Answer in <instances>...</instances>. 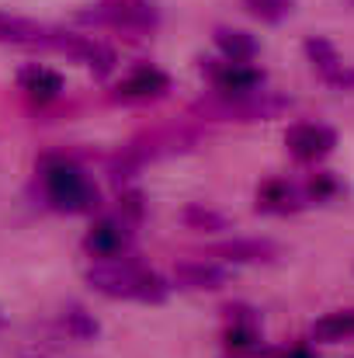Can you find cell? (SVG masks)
Instances as JSON below:
<instances>
[{
	"mask_svg": "<svg viewBox=\"0 0 354 358\" xmlns=\"http://www.w3.org/2000/svg\"><path fill=\"white\" fill-rule=\"evenodd\" d=\"M38 192L49 209L66 216H87L101 206V192L84 164L66 153H45L38 160Z\"/></svg>",
	"mask_w": 354,
	"mask_h": 358,
	"instance_id": "obj_1",
	"label": "cell"
},
{
	"mask_svg": "<svg viewBox=\"0 0 354 358\" xmlns=\"http://www.w3.org/2000/svg\"><path fill=\"white\" fill-rule=\"evenodd\" d=\"M292 98L278 91H243V94H223V91H205L198 101L188 105V112L202 122H274L285 112H292Z\"/></svg>",
	"mask_w": 354,
	"mask_h": 358,
	"instance_id": "obj_3",
	"label": "cell"
},
{
	"mask_svg": "<svg viewBox=\"0 0 354 358\" xmlns=\"http://www.w3.org/2000/svg\"><path fill=\"white\" fill-rule=\"evenodd\" d=\"M132 243H135V227L125 223L118 213H101L84 234V254L94 264H108L132 257Z\"/></svg>",
	"mask_w": 354,
	"mask_h": 358,
	"instance_id": "obj_6",
	"label": "cell"
},
{
	"mask_svg": "<svg viewBox=\"0 0 354 358\" xmlns=\"http://www.w3.org/2000/svg\"><path fill=\"white\" fill-rule=\"evenodd\" d=\"M351 338H354V310H334V313H323V317L313 324V341L337 345V341H351Z\"/></svg>",
	"mask_w": 354,
	"mask_h": 358,
	"instance_id": "obj_16",
	"label": "cell"
},
{
	"mask_svg": "<svg viewBox=\"0 0 354 358\" xmlns=\"http://www.w3.org/2000/svg\"><path fill=\"white\" fill-rule=\"evenodd\" d=\"M230 282H233V268L223 261L191 257V261H177V268H174V285H181L188 292H219Z\"/></svg>",
	"mask_w": 354,
	"mask_h": 358,
	"instance_id": "obj_11",
	"label": "cell"
},
{
	"mask_svg": "<svg viewBox=\"0 0 354 358\" xmlns=\"http://www.w3.org/2000/svg\"><path fill=\"white\" fill-rule=\"evenodd\" d=\"M0 327H3V310H0Z\"/></svg>",
	"mask_w": 354,
	"mask_h": 358,
	"instance_id": "obj_22",
	"label": "cell"
},
{
	"mask_svg": "<svg viewBox=\"0 0 354 358\" xmlns=\"http://www.w3.org/2000/svg\"><path fill=\"white\" fill-rule=\"evenodd\" d=\"M17 87L28 101L35 105H52L63 98L66 84H63V73H56L52 66H42V63H28L17 70Z\"/></svg>",
	"mask_w": 354,
	"mask_h": 358,
	"instance_id": "obj_14",
	"label": "cell"
},
{
	"mask_svg": "<svg viewBox=\"0 0 354 358\" xmlns=\"http://www.w3.org/2000/svg\"><path fill=\"white\" fill-rule=\"evenodd\" d=\"M170 94V77L153 66V63H135L115 87H112V101L118 105H149Z\"/></svg>",
	"mask_w": 354,
	"mask_h": 358,
	"instance_id": "obj_9",
	"label": "cell"
},
{
	"mask_svg": "<svg viewBox=\"0 0 354 358\" xmlns=\"http://www.w3.org/2000/svg\"><path fill=\"white\" fill-rule=\"evenodd\" d=\"M115 213L125 223L139 227L142 216H146V195H142L139 188H121V192H118V202H115Z\"/></svg>",
	"mask_w": 354,
	"mask_h": 358,
	"instance_id": "obj_21",
	"label": "cell"
},
{
	"mask_svg": "<svg viewBox=\"0 0 354 358\" xmlns=\"http://www.w3.org/2000/svg\"><path fill=\"white\" fill-rule=\"evenodd\" d=\"M209 91H223V94H243V91H260L267 87V73L257 63H230V59H198Z\"/></svg>",
	"mask_w": 354,
	"mask_h": 358,
	"instance_id": "obj_8",
	"label": "cell"
},
{
	"mask_svg": "<svg viewBox=\"0 0 354 358\" xmlns=\"http://www.w3.org/2000/svg\"><path fill=\"white\" fill-rule=\"evenodd\" d=\"M351 3H354V0H351Z\"/></svg>",
	"mask_w": 354,
	"mask_h": 358,
	"instance_id": "obj_25",
	"label": "cell"
},
{
	"mask_svg": "<svg viewBox=\"0 0 354 358\" xmlns=\"http://www.w3.org/2000/svg\"><path fill=\"white\" fill-rule=\"evenodd\" d=\"M77 42V31L24 17V14H10L0 10V45H17V49H38V52H59L70 56Z\"/></svg>",
	"mask_w": 354,
	"mask_h": 358,
	"instance_id": "obj_4",
	"label": "cell"
},
{
	"mask_svg": "<svg viewBox=\"0 0 354 358\" xmlns=\"http://www.w3.org/2000/svg\"><path fill=\"white\" fill-rule=\"evenodd\" d=\"M226 358H233V355H226Z\"/></svg>",
	"mask_w": 354,
	"mask_h": 358,
	"instance_id": "obj_24",
	"label": "cell"
},
{
	"mask_svg": "<svg viewBox=\"0 0 354 358\" xmlns=\"http://www.w3.org/2000/svg\"><path fill=\"white\" fill-rule=\"evenodd\" d=\"M63 331L70 334V338H77V341H94L98 334H101V324H98V317L91 313V310H84V306H77V303H70L66 310H63Z\"/></svg>",
	"mask_w": 354,
	"mask_h": 358,
	"instance_id": "obj_17",
	"label": "cell"
},
{
	"mask_svg": "<svg viewBox=\"0 0 354 358\" xmlns=\"http://www.w3.org/2000/svg\"><path fill=\"white\" fill-rule=\"evenodd\" d=\"M24 358H45V355H24Z\"/></svg>",
	"mask_w": 354,
	"mask_h": 358,
	"instance_id": "obj_23",
	"label": "cell"
},
{
	"mask_svg": "<svg viewBox=\"0 0 354 358\" xmlns=\"http://www.w3.org/2000/svg\"><path fill=\"white\" fill-rule=\"evenodd\" d=\"M87 285L108 299H128V303H146V306H160L170 299V282L153 271L149 264L135 261V257H121L108 264H91L87 268Z\"/></svg>",
	"mask_w": 354,
	"mask_h": 358,
	"instance_id": "obj_2",
	"label": "cell"
},
{
	"mask_svg": "<svg viewBox=\"0 0 354 358\" xmlns=\"http://www.w3.org/2000/svg\"><path fill=\"white\" fill-rule=\"evenodd\" d=\"M181 223L188 230H195V234H223V230H230V220L223 213H216L209 206H198V202L181 213Z\"/></svg>",
	"mask_w": 354,
	"mask_h": 358,
	"instance_id": "obj_18",
	"label": "cell"
},
{
	"mask_svg": "<svg viewBox=\"0 0 354 358\" xmlns=\"http://www.w3.org/2000/svg\"><path fill=\"white\" fill-rule=\"evenodd\" d=\"M306 206L309 202H306L302 188L292 185L288 178H267V181H260V188L253 195V209L264 216H295Z\"/></svg>",
	"mask_w": 354,
	"mask_h": 358,
	"instance_id": "obj_13",
	"label": "cell"
},
{
	"mask_svg": "<svg viewBox=\"0 0 354 358\" xmlns=\"http://www.w3.org/2000/svg\"><path fill=\"white\" fill-rule=\"evenodd\" d=\"M212 254L223 264H274L285 250L281 243L271 237H233V240H219L212 247Z\"/></svg>",
	"mask_w": 354,
	"mask_h": 358,
	"instance_id": "obj_12",
	"label": "cell"
},
{
	"mask_svg": "<svg viewBox=\"0 0 354 358\" xmlns=\"http://www.w3.org/2000/svg\"><path fill=\"white\" fill-rule=\"evenodd\" d=\"M216 49H219V59H230V63H253L260 56V42L257 35L243 31V28H216Z\"/></svg>",
	"mask_w": 354,
	"mask_h": 358,
	"instance_id": "obj_15",
	"label": "cell"
},
{
	"mask_svg": "<svg viewBox=\"0 0 354 358\" xmlns=\"http://www.w3.org/2000/svg\"><path fill=\"white\" fill-rule=\"evenodd\" d=\"M285 146L299 164H320L337 150V129L327 122H295L285 132Z\"/></svg>",
	"mask_w": 354,
	"mask_h": 358,
	"instance_id": "obj_10",
	"label": "cell"
},
{
	"mask_svg": "<svg viewBox=\"0 0 354 358\" xmlns=\"http://www.w3.org/2000/svg\"><path fill=\"white\" fill-rule=\"evenodd\" d=\"M243 10L250 17H257L260 24H281L292 10H295V0H239Z\"/></svg>",
	"mask_w": 354,
	"mask_h": 358,
	"instance_id": "obj_20",
	"label": "cell"
},
{
	"mask_svg": "<svg viewBox=\"0 0 354 358\" xmlns=\"http://www.w3.org/2000/svg\"><path fill=\"white\" fill-rule=\"evenodd\" d=\"M77 21L132 31V35H149L160 24V10L153 0H98L91 10H77Z\"/></svg>",
	"mask_w": 354,
	"mask_h": 358,
	"instance_id": "obj_5",
	"label": "cell"
},
{
	"mask_svg": "<svg viewBox=\"0 0 354 358\" xmlns=\"http://www.w3.org/2000/svg\"><path fill=\"white\" fill-rule=\"evenodd\" d=\"M341 192H344V188H341V178H337L334 171H316V174L309 178V185L302 188V195H306V202H309V206L334 202Z\"/></svg>",
	"mask_w": 354,
	"mask_h": 358,
	"instance_id": "obj_19",
	"label": "cell"
},
{
	"mask_svg": "<svg viewBox=\"0 0 354 358\" xmlns=\"http://www.w3.org/2000/svg\"><path fill=\"white\" fill-rule=\"evenodd\" d=\"M302 52L316 80H323L330 91H354V63L337 52V45L327 35H309L302 42Z\"/></svg>",
	"mask_w": 354,
	"mask_h": 358,
	"instance_id": "obj_7",
	"label": "cell"
}]
</instances>
